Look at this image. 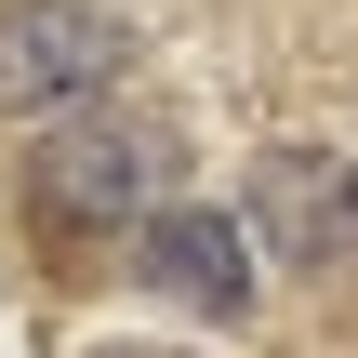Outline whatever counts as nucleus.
I'll use <instances>...</instances> for the list:
<instances>
[{"label":"nucleus","instance_id":"nucleus-5","mask_svg":"<svg viewBox=\"0 0 358 358\" xmlns=\"http://www.w3.org/2000/svg\"><path fill=\"white\" fill-rule=\"evenodd\" d=\"M93 358H186V345H93Z\"/></svg>","mask_w":358,"mask_h":358},{"label":"nucleus","instance_id":"nucleus-4","mask_svg":"<svg viewBox=\"0 0 358 358\" xmlns=\"http://www.w3.org/2000/svg\"><path fill=\"white\" fill-rule=\"evenodd\" d=\"M146 279H159L173 306H199V319H239V306H252V226H226V213H159V226H146Z\"/></svg>","mask_w":358,"mask_h":358},{"label":"nucleus","instance_id":"nucleus-1","mask_svg":"<svg viewBox=\"0 0 358 358\" xmlns=\"http://www.w3.org/2000/svg\"><path fill=\"white\" fill-rule=\"evenodd\" d=\"M133 66V27L93 13V0H0V120H40V106H80Z\"/></svg>","mask_w":358,"mask_h":358},{"label":"nucleus","instance_id":"nucleus-2","mask_svg":"<svg viewBox=\"0 0 358 358\" xmlns=\"http://www.w3.org/2000/svg\"><path fill=\"white\" fill-rule=\"evenodd\" d=\"M173 173H186V146L159 120H93V133L40 146L27 186H40L53 226H146V199H173Z\"/></svg>","mask_w":358,"mask_h":358},{"label":"nucleus","instance_id":"nucleus-3","mask_svg":"<svg viewBox=\"0 0 358 358\" xmlns=\"http://www.w3.org/2000/svg\"><path fill=\"white\" fill-rule=\"evenodd\" d=\"M252 239L279 266H345L358 252V159H319V146H279L252 173Z\"/></svg>","mask_w":358,"mask_h":358}]
</instances>
